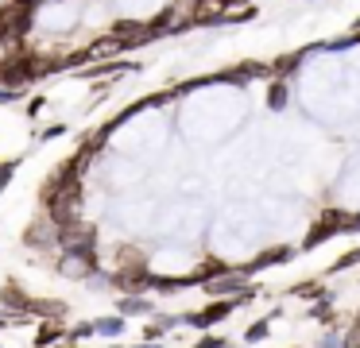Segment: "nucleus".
Masks as SVG:
<instances>
[{
    "instance_id": "32",
    "label": "nucleus",
    "mask_w": 360,
    "mask_h": 348,
    "mask_svg": "<svg viewBox=\"0 0 360 348\" xmlns=\"http://www.w3.org/2000/svg\"><path fill=\"white\" fill-rule=\"evenodd\" d=\"M132 348H163V340H143V344H132Z\"/></svg>"
},
{
    "instance_id": "6",
    "label": "nucleus",
    "mask_w": 360,
    "mask_h": 348,
    "mask_svg": "<svg viewBox=\"0 0 360 348\" xmlns=\"http://www.w3.org/2000/svg\"><path fill=\"white\" fill-rule=\"evenodd\" d=\"M27 306H32V294L20 283L0 286V309H4V317H27Z\"/></svg>"
},
{
    "instance_id": "27",
    "label": "nucleus",
    "mask_w": 360,
    "mask_h": 348,
    "mask_svg": "<svg viewBox=\"0 0 360 348\" xmlns=\"http://www.w3.org/2000/svg\"><path fill=\"white\" fill-rule=\"evenodd\" d=\"M43 108H47V97H32V101H27V116H39Z\"/></svg>"
},
{
    "instance_id": "17",
    "label": "nucleus",
    "mask_w": 360,
    "mask_h": 348,
    "mask_svg": "<svg viewBox=\"0 0 360 348\" xmlns=\"http://www.w3.org/2000/svg\"><path fill=\"white\" fill-rule=\"evenodd\" d=\"M124 325H128V317H120V314L97 317V321H94V333H97V337H120V333H124Z\"/></svg>"
},
{
    "instance_id": "13",
    "label": "nucleus",
    "mask_w": 360,
    "mask_h": 348,
    "mask_svg": "<svg viewBox=\"0 0 360 348\" xmlns=\"http://www.w3.org/2000/svg\"><path fill=\"white\" fill-rule=\"evenodd\" d=\"M229 271H233V267H229L225 259H217V255H210V259H202V263H198V271H194V275H190V278L205 286V283H213V278L229 275Z\"/></svg>"
},
{
    "instance_id": "11",
    "label": "nucleus",
    "mask_w": 360,
    "mask_h": 348,
    "mask_svg": "<svg viewBox=\"0 0 360 348\" xmlns=\"http://www.w3.org/2000/svg\"><path fill=\"white\" fill-rule=\"evenodd\" d=\"M306 54H310V51H290V54H279V58H271V62H267V77H279V82H287V77L298 70V62H302Z\"/></svg>"
},
{
    "instance_id": "29",
    "label": "nucleus",
    "mask_w": 360,
    "mask_h": 348,
    "mask_svg": "<svg viewBox=\"0 0 360 348\" xmlns=\"http://www.w3.org/2000/svg\"><path fill=\"white\" fill-rule=\"evenodd\" d=\"M194 348H225V340H221V337H202Z\"/></svg>"
},
{
    "instance_id": "12",
    "label": "nucleus",
    "mask_w": 360,
    "mask_h": 348,
    "mask_svg": "<svg viewBox=\"0 0 360 348\" xmlns=\"http://www.w3.org/2000/svg\"><path fill=\"white\" fill-rule=\"evenodd\" d=\"M27 51H32V46H27L24 39H16V35H0V70L12 66V62H20Z\"/></svg>"
},
{
    "instance_id": "15",
    "label": "nucleus",
    "mask_w": 360,
    "mask_h": 348,
    "mask_svg": "<svg viewBox=\"0 0 360 348\" xmlns=\"http://www.w3.org/2000/svg\"><path fill=\"white\" fill-rule=\"evenodd\" d=\"M66 337V329L58 321H39L35 325V348H55Z\"/></svg>"
},
{
    "instance_id": "3",
    "label": "nucleus",
    "mask_w": 360,
    "mask_h": 348,
    "mask_svg": "<svg viewBox=\"0 0 360 348\" xmlns=\"http://www.w3.org/2000/svg\"><path fill=\"white\" fill-rule=\"evenodd\" d=\"M233 309H236V302H233V298H213L205 309H198V314H182L179 321H186V325H194V329H202V333H205V329H213L217 321H225V317L233 314Z\"/></svg>"
},
{
    "instance_id": "14",
    "label": "nucleus",
    "mask_w": 360,
    "mask_h": 348,
    "mask_svg": "<svg viewBox=\"0 0 360 348\" xmlns=\"http://www.w3.org/2000/svg\"><path fill=\"white\" fill-rule=\"evenodd\" d=\"M117 314L120 317H143V314H155V306H151L143 294H124V298L117 302Z\"/></svg>"
},
{
    "instance_id": "24",
    "label": "nucleus",
    "mask_w": 360,
    "mask_h": 348,
    "mask_svg": "<svg viewBox=\"0 0 360 348\" xmlns=\"http://www.w3.org/2000/svg\"><path fill=\"white\" fill-rule=\"evenodd\" d=\"M16 167H20V159H4V162H0V193H4V186L12 182V174H16Z\"/></svg>"
},
{
    "instance_id": "20",
    "label": "nucleus",
    "mask_w": 360,
    "mask_h": 348,
    "mask_svg": "<svg viewBox=\"0 0 360 348\" xmlns=\"http://www.w3.org/2000/svg\"><path fill=\"white\" fill-rule=\"evenodd\" d=\"M267 333H271V317H264V321H256V325H248V333H244V340L248 344H256V340H264Z\"/></svg>"
},
{
    "instance_id": "10",
    "label": "nucleus",
    "mask_w": 360,
    "mask_h": 348,
    "mask_svg": "<svg viewBox=\"0 0 360 348\" xmlns=\"http://www.w3.org/2000/svg\"><path fill=\"white\" fill-rule=\"evenodd\" d=\"M27 317H43V321H66V302L58 298H32V306H27Z\"/></svg>"
},
{
    "instance_id": "1",
    "label": "nucleus",
    "mask_w": 360,
    "mask_h": 348,
    "mask_svg": "<svg viewBox=\"0 0 360 348\" xmlns=\"http://www.w3.org/2000/svg\"><path fill=\"white\" fill-rule=\"evenodd\" d=\"M39 193H43V217H47L55 228L82 221V182H78V178L55 170V174L43 182Z\"/></svg>"
},
{
    "instance_id": "23",
    "label": "nucleus",
    "mask_w": 360,
    "mask_h": 348,
    "mask_svg": "<svg viewBox=\"0 0 360 348\" xmlns=\"http://www.w3.org/2000/svg\"><path fill=\"white\" fill-rule=\"evenodd\" d=\"M295 294H298V298H326L321 283H314V278H310V283H298V286H295Z\"/></svg>"
},
{
    "instance_id": "25",
    "label": "nucleus",
    "mask_w": 360,
    "mask_h": 348,
    "mask_svg": "<svg viewBox=\"0 0 360 348\" xmlns=\"http://www.w3.org/2000/svg\"><path fill=\"white\" fill-rule=\"evenodd\" d=\"M356 263H360V247H352V252H345L341 259L333 263V271H349V267H356Z\"/></svg>"
},
{
    "instance_id": "26",
    "label": "nucleus",
    "mask_w": 360,
    "mask_h": 348,
    "mask_svg": "<svg viewBox=\"0 0 360 348\" xmlns=\"http://www.w3.org/2000/svg\"><path fill=\"white\" fill-rule=\"evenodd\" d=\"M58 136H66V124H51V128H43L35 139H39V143H47V139H58Z\"/></svg>"
},
{
    "instance_id": "30",
    "label": "nucleus",
    "mask_w": 360,
    "mask_h": 348,
    "mask_svg": "<svg viewBox=\"0 0 360 348\" xmlns=\"http://www.w3.org/2000/svg\"><path fill=\"white\" fill-rule=\"evenodd\" d=\"M20 89H0V105H8V101H16Z\"/></svg>"
},
{
    "instance_id": "5",
    "label": "nucleus",
    "mask_w": 360,
    "mask_h": 348,
    "mask_svg": "<svg viewBox=\"0 0 360 348\" xmlns=\"http://www.w3.org/2000/svg\"><path fill=\"white\" fill-rule=\"evenodd\" d=\"M225 12H229L225 0H194L190 4V27H221Z\"/></svg>"
},
{
    "instance_id": "22",
    "label": "nucleus",
    "mask_w": 360,
    "mask_h": 348,
    "mask_svg": "<svg viewBox=\"0 0 360 348\" xmlns=\"http://www.w3.org/2000/svg\"><path fill=\"white\" fill-rule=\"evenodd\" d=\"M89 337H97V333H94V321H82V325H74V329L66 333V340H74V344H78V340H89Z\"/></svg>"
},
{
    "instance_id": "16",
    "label": "nucleus",
    "mask_w": 360,
    "mask_h": 348,
    "mask_svg": "<svg viewBox=\"0 0 360 348\" xmlns=\"http://www.w3.org/2000/svg\"><path fill=\"white\" fill-rule=\"evenodd\" d=\"M128 267H148V255H143L140 247H132V244L117 247V271H128Z\"/></svg>"
},
{
    "instance_id": "33",
    "label": "nucleus",
    "mask_w": 360,
    "mask_h": 348,
    "mask_svg": "<svg viewBox=\"0 0 360 348\" xmlns=\"http://www.w3.org/2000/svg\"><path fill=\"white\" fill-rule=\"evenodd\" d=\"M352 35H360V15H356V20H352Z\"/></svg>"
},
{
    "instance_id": "19",
    "label": "nucleus",
    "mask_w": 360,
    "mask_h": 348,
    "mask_svg": "<svg viewBox=\"0 0 360 348\" xmlns=\"http://www.w3.org/2000/svg\"><path fill=\"white\" fill-rule=\"evenodd\" d=\"M329 236H337V232H333V228H326V224L318 221L310 232H306V240H302V252H314V247H318V244H326Z\"/></svg>"
},
{
    "instance_id": "28",
    "label": "nucleus",
    "mask_w": 360,
    "mask_h": 348,
    "mask_svg": "<svg viewBox=\"0 0 360 348\" xmlns=\"http://www.w3.org/2000/svg\"><path fill=\"white\" fill-rule=\"evenodd\" d=\"M318 348H345V344H341V337H337V333H326Z\"/></svg>"
},
{
    "instance_id": "4",
    "label": "nucleus",
    "mask_w": 360,
    "mask_h": 348,
    "mask_svg": "<svg viewBox=\"0 0 360 348\" xmlns=\"http://www.w3.org/2000/svg\"><path fill=\"white\" fill-rule=\"evenodd\" d=\"M24 244L32 252H58V228L43 217V221H32L24 228Z\"/></svg>"
},
{
    "instance_id": "8",
    "label": "nucleus",
    "mask_w": 360,
    "mask_h": 348,
    "mask_svg": "<svg viewBox=\"0 0 360 348\" xmlns=\"http://www.w3.org/2000/svg\"><path fill=\"white\" fill-rule=\"evenodd\" d=\"M240 290H248V278L240 275V271H229V275H221V278H213V283H205V294L210 298H236Z\"/></svg>"
},
{
    "instance_id": "31",
    "label": "nucleus",
    "mask_w": 360,
    "mask_h": 348,
    "mask_svg": "<svg viewBox=\"0 0 360 348\" xmlns=\"http://www.w3.org/2000/svg\"><path fill=\"white\" fill-rule=\"evenodd\" d=\"M12 4H16V8H27V12H32V8L43 4V0H12Z\"/></svg>"
},
{
    "instance_id": "34",
    "label": "nucleus",
    "mask_w": 360,
    "mask_h": 348,
    "mask_svg": "<svg viewBox=\"0 0 360 348\" xmlns=\"http://www.w3.org/2000/svg\"><path fill=\"white\" fill-rule=\"evenodd\" d=\"M0 329H4V309H0Z\"/></svg>"
},
{
    "instance_id": "7",
    "label": "nucleus",
    "mask_w": 360,
    "mask_h": 348,
    "mask_svg": "<svg viewBox=\"0 0 360 348\" xmlns=\"http://www.w3.org/2000/svg\"><path fill=\"white\" fill-rule=\"evenodd\" d=\"M290 255H295V247H290V244H279V247H267V252H259L252 263H244V267H236V271H240L244 278H252L256 271H267V267H279V263H287Z\"/></svg>"
},
{
    "instance_id": "21",
    "label": "nucleus",
    "mask_w": 360,
    "mask_h": 348,
    "mask_svg": "<svg viewBox=\"0 0 360 348\" xmlns=\"http://www.w3.org/2000/svg\"><path fill=\"white\" fill-rule=\"evenodd\" d=\"M360 43V35H352V31H349V35H341V39H329V43H321V51H349V46H356Z\"/></svg>"
},
{
    "instance_id": "18",
    "label": "nucleus",
    "mask_w": 360,
    "mask_h": 348,
    "mask_svg": "<svg viewBox=\"0 0 360 348\" xmlns=\"http://www.w3.org/2000/svg\"><path fill=\"white\" fill-rule=\"evenodd\" d=\"M267 108H287V82H279V77H271V85H267Z\"/></svg>"
},
{
    "instance_id": "9",
    "label": "nucleus",
    "mask_w": 360,
    "mask_h": 348,
    "mask_svg": "<svg viewBox=\"0 0 360 348\" xmlns=\"http://www.w3.org/2000/svg\"><path fill=\"white\" fill-rule=\"evenodd\" d=\"M97 267H101V263L82 259V255H70V252H58V275L63 278H82V283H86V275L97 271Z\"/></svg>"
},
{
    "instance_id": "35",
    "label": "nucleus",
    "mask_w": 360,
    "mask_h": 348,
    "mask_svg": "<svg viewBox=\"0 0 360 348\" xmlns=\"http://www.w3.org/2000/svg\"><path fill=\"white\" fill-rule=\"evenodd\" d=\"M109 348H120V344H109Z\"/></svg>"
},
{
    "instance_id": "2",
    "label": "nucleus",
    "mask_w": 360,
    "mask_h": 348,
    "mask_svg": "<svg viewBox=\"0 0 360 348\" xmlns=\"http://www.w3.org/2000/svg\"><path fill=\"white\" fill-rule=\"evenodd\" d=\"M97 228L86 221H74V224H63L58 228V252H70V255H82V259H94L101 263V255H97Z\"/></svg>"
}]
</instances>
